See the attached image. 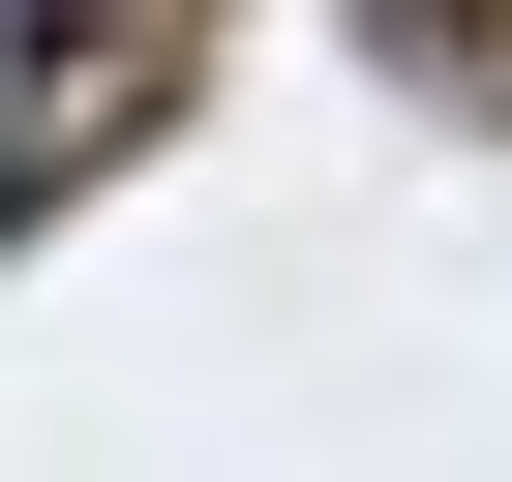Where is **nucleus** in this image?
Wrapping results in <instances>:
<instances>
[]
</instances>
